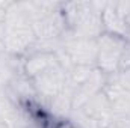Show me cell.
Here are the masks:
<instances>
[{"instance_id": "6da1fadb", "label": "cell", "mask_w": 130, "mask_h": 128, "mask_svg": "<svg viewBox=\"0 0 130 128\" xmlns=\"http://www.w3.org/2000/svg\"><path fill=\"white\" fill-rule=\"evenodd\" d=\"M3 30V44L6 53L20 56L33 50L36 36L33 33L26 3H11L6 8Z\"/></svg>"}, {"instance_id": "7a4b0ae2", "label": "cell", "mask_w": 130, "mask_h": 128, "mask_svg": "<svg viewBox=\"0 0 130 128\" xmlns=\"http://www.w3.org/2000/svg\"><path fill=\"white\" fill-rule=\"evenodd\" d=\"M103 5L89 2H74L62 5V12L65 17L68 32L79 38L98 39L104 33L103 18H101Z\"/></svg>"}, {"instance_id": "3957f363", "label": "cell", "mask_w": 130, "mask_h": 128, "mask_svg": "<svg viewBox=\"0 0 130 128\" xmlns=\"http://www.w3.org/2000/svg\"><path fill=\"white\" fill-rule=\"evenodd\" d=\"M97 39L79 38L67 32L62 36L56 56L67 71L70 66H95L97 63Z\"/></svg>"}, {"instance_id": "277c9868", "label": "cell", "mask_w": 130, "mask_h": 128, "mask_svg": "<svg viewBox=\"0 0 130 128\" xmlns=\"http://www.w3.org/2000/svg\"><path fill=\"white\" fill-rule=\"evenodd\" d=\"M129 42L112 33L104 32L97 39V66L106 75H113L121 71V65L124 59V53L127 50Z\"/></svg>"}, {"instance_id": "5b68a950", "label": "cell", "mask_w": 130, "mask_h": 128, "mask_svg": "<svg viewBox=\"0 0 130 128\" xmlns=\"http://www.w3.org/2000/svg\"><path fill=\"white\" fill-rule=\"evenodd\" d=\"M30 81L36 92V96L42 98L44 101H48V99H53L56 96L62 95L68 88L67 72H65L64 66L61 65V62L45 69L44 72L38 74Z\"/></svg>"}, {"instance_id": "8992f818", "label": "cell", "mask_w": 130, "mask_h": 128, "mask_svg": "<svg viewBox=\"0 0 130 128\" xmlns=\"http://www.w3.org/2000/svg\"><path fill=\"white\" fill-rule=\"evenodd\" d=\"M103 92L107 96L115 116L130 118V91L121 88L120 84H117L113 81H110L107 77V83H106Z\"/></svg>"}, {"instance_id": "52a82bcc", "label": "cell", "mask_w": 130, "mask_h": 128, "mask_svg": "<svg viewBox=\"0 0 130 128\" xmlns=\"http://www.w3.org/2000/svg\"><path fill=\"white\" fill-rule=\"evenodd\" d=\"M56 63H59V59H58L56 53H52V51H32V53H29V56L23 62V74L29 80H32L33 77H36L38 74L44 72L45 69L55 66Z\"/></svg>"}, {"instance_id": "ba28073f", "label": "cell", "mask_w": 130, "mask_h": 128, "mask_svg": "<svg viewBox=\"0 0 130 128\" xmlns=\"http://www.w3.org/2000/svg\"><path fill=\"white\" fill-rule=\"evenodd\" d=\"M109 80L113 81V83H117V84H120L121 88L130 91V68L123 69V71H118L113 75H109Z\"/></svg>"}, {"instance_id": "9c48e42d", "label": "cell", "mask_w": 130, "mask_h": 128, "mask_svg": "<svg viewBox=\"0 0 130 128\" xmlns=\"http://www.w3.org/2000/svg\"><path fill=\"white\" fill-rule=\"evenodd\" d=\"M104 128H130V118L124 116H115L109 121V124Z\"/></svg>"}]
</instances>
